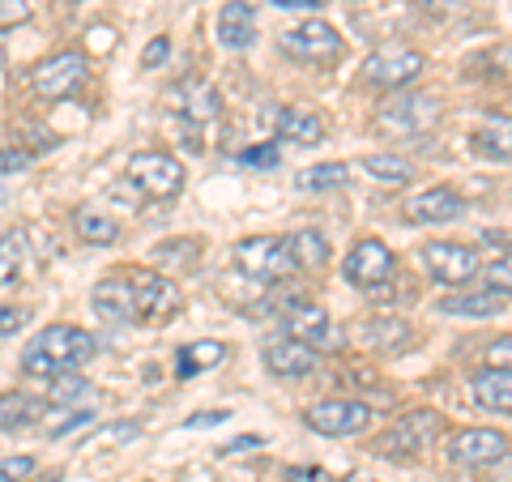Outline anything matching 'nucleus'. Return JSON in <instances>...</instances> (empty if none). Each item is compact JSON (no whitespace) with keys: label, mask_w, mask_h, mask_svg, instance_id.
Returning a JSON list of instances; mask_svg holds the SVG:
<instances>
[{"label":"nucleus","mask_w":512,"mask_h":482,"mask_svg":"<svg viewBox=\"0 0 512 482\" xmlns=\"http://www.w3.org/2000/svg\"><path fill=\"white\" fill-rule=\"evenodd\" d=\"M423 265L431 269V278H440L448 286H461V282H470L474 273H478V252L470 244H427L423 248Z\"/></svg>","instance_id":"13"},{"label":"nucleus","mask_w":512,"mask_h":482,"mask_svg":"<svg viewBox=\"0 0 512 482\" xmlns=\"http://www.w3.org/2000/svg\"><path fill=\"white\" fill-rule=\"evenodd\" d=\"M5 197H9V192H5V184H0V205H5Z\"/></svg>","instance_id":"50"},{"label":"nucleus","mask_w":512,"mask_h":482,"mask_svg":"<svg viewBox=\"0 0 512 482\" xmlns=\"http://www.w3.org/2000/svg\"><path fill=\"white\" fill-rule=\"evenodd\" d=\"M26 18H30L26 0H0V26H13V22H26Z\"/></svg>","instance_id":"37"},{"label":"nucleus","mask_w":512,"mask_h":482,"mask_svg":"<svg viewBox=\"0 0 512 482\" xmlns=\"http://www.w3.org/2000/svg\"><path fill=\"white\" fill-rule=\"evenodd\" d=\"M235 265L248 273V278H261V282H282L299 269L291 244L274 235H252V239H239L235 244Z\"/></svg>","instance_id":"3"},{"label":"nucleus","mask_w":512,"mask_h":482,"mask_svg":"<svg viewBox=\"0 0 512 482\" xmlns=\"http://www.w3.org/2000/svg\"><path fill=\"white\" fill-rule=\"evenodd\" d=\"M461 0H423V9H436V13H448V9H457Z\"/></svg>","instance_id":"47"},{"label":"nucleus","mask_w":512,"mask_h":482,"mask_svg":"<svg viewBox=\"0 0 512 482\" xmlns=\"http://www.w3.org/2000/svg\"><path fill=\"white\" fill-rule=\"evenodd\" d=\"M474 146L483 150L487 158H512V120L508 116H487L483 124H478L474 133Z\"/></svg>","instance_id":"22"},{"label":"nucleus","mask_w":512,"mask_h":482,"mask_svg":"<svg viewBox=\"0 0 512 482\" xmlns=\"http://www.w3.org/2000/svg\"><path fill=\"white\" fill-rule=\"evenodd\" d=\"M436 120H440L436 99H427V94H406V99H393L389 107H384L376 124L384 128V133H397V137H419Z\"/></svg>","instance_id":"11"},{"label":"nucleus","mask_w":512,"mask_h":482,"mask_svg":"<svg viewBox=\"0 0 512 482\" xmlns=\"http://www.w3.org/2000/svg\"><path fill=\"white\" fill-rule=\"evenodd\" d=\"M487 367H512V333L495 337V342L487 346Z\"/></svg>","instance_id":"35"},{"label":"nucleus","mask_w":512,"mask_h":482,"mask_svg":"<svg viewBox=\"0 0 512 482\" xmlns=\"http://www.w3.org/2000/svg\"><path fill=\"white\" fill-rule=\"evenodd\" d=\"M128 286H133L137 320H171L184 303L180 286H175L171 278H163V273H154V269H133L128 273Z\"/></svg>","instance_id":"6"},{"label":"nucleus","mask_w":512,"mask_h":482,"mask_svg":"<svg viewBox=\"0 0 512 482\" xmlns=\"http://www.w3.org/2000/svg\"><path fill=\"white\" fill-rule=\"evenodd\" d=\"M0 482H13V478H9V474H5V465H0Z\"/></svg>","instance_id":"49"},{"label":"nucleus","mask_w":512,"mask_h":482,"mask_svg":"<svg viewBox=\"0 0 512 482\" xmlns=\"http://www.w3.org/2000/svg\"><path fill=\"white\" fill-rule=\"evenodd\" d=\"M282 52L295 60H308V64H325L342 56V35L329 22H303L282 35Z\"/></svg>","instance_id":"9"},{"label":"nucleus","mask_w":512,"mask_h":482,"mask_svg":"<svg viewBox=\"0 0 512 482\" xmlns=\"http://www.w3.org/2000/svg\"><path fill=\"white\" fill-rule=\"evenodd\" d=\"M491 482H512V448L491 465Z\"/></svg>","instance_id":"44"},{"label":"nucleus","mask_w":512,"mask_h":482,"mask_svg":"<svg viewBox=\"0 0 512 482\" xmlns=\"http://www.w3.org/2000/svg\"><path fill=\"white\" fill-rule=\"evenodd\" d=\"M218 39H222V47H231V52H239V47H248L256 39V9L248 0H227V5H222Z\"/></svg>","instance_id":"18"},{"label":"nucleus","mask_w":512,"mask_h":482,"mask_svg":"<svg viewBox=\"0 0 512 482\" xmlns=\"http://www.w3.org/2000/svg\"><path fill=\"white\" fill-rule=\"evenodd\" d=\"M504 299H508V295H500V291H461V295L440 299V312H444V316L483 320V316H500V312H504Z\"/></svg>","instance_id":"21"},{"label":"nucleus","mask_w":512,"mask_h":482,"mask_svg":"<svg viewBox=\"0 0 512 482\" xmlns=\"http://www.w3.org/2000/svg\"><path fill=\"white\" fill-rule=\"evenodd\" d=\"M363 171L372 175L376 184H410V175H414V167H410V158H402V154H367L363 158Z\"/></svg>","instance_id":"25"},{"label":"nucleus","mask_w":512,"mask_h":482,"mask_svg":"<svg viewBox=\"0 0 512 482\" xmlns=\"http://www.w3.org/2000/svg\"><path fill=\"white\" fill-rule=\"evenodd\" d=\"M171 56V43L167 39H154L146 52H141V69H158V64H163Z\"/></svg>","instance_id":"38"},{"label":"nucleus","mask_w":512,"mask_h":482,"mask_svg":"<svg viewBox=\"0 0 512 482\" xmlns=\"http://www.w3.org/2000/svg\"><path fill=\"white\" fill-rule=\"evenodd\" d=\"M508 453V436L495 427H470V431H457L448 440V461L453 465H466V470H478V465H495Z\"/></svg>","instance_id":"10"},{"label":"nucleus","mask_w":512,"mask_h":482,"mask_svg":"<svg viewBox=\"0 0 512 482\" xmlns=\"http://www.w3.org/2000/svg\"><path fill=\"white\" fill-rule=\"evenodd\" d=\"M82 82H86V56L82 52H60L35 69V90L43 99H69Z\"/></svg>","instance_id":"12"},{"label":"nucleus","mask_w":512,"mask_h":482,"mask_svg":"<svg viewBox=\"0 0 512 482\" xmlns=\"http://www.w3.org/2000/svg\"><path fill=\"white\" fill-rule=\"evenodd\" d=\"M487 291L512 295V252H504L500 261H491V265H487Z\"/></svg>","instance_id":"33"},{"label":"nucleus","mask_w":512,"mask_h":482,"mask_svg":"<svg viewBox=\"0 0 512 482\" xmlns=\"http://www.w3.org/2000/svg\"><path fill=\"white\" fill-rule=\"evenodd\" d=\"M440 431H444V419L436 410H410L380 436L376 453H384V457H419L440 440Z\"/></svg>","instance_id":"4"},{"label":"nucleus","mask_w":512,"mask_h":482,"mask_svg":"<svg viewBox=\"0 0 512 482\" xmlns=\"http://www.w3.org/2000/svg\"><path fill=\"white\" fill-rule=\"evenodd\" d=\"M393 269H397V261H393L389 244H380V239H359V244L346 252V265H342L346 282L363 286V291H380V286L393 278Z\"/></svg>","instance_id":"8"},{"label":"nucleus","mask_w":512,"mask_h":482,"mask_svg":"<svg viewBox=\"0 0 512 482\" xmlns=\"http://www.w3.org/2000/svg\"><path fill=\"white\" fill-rule=\"evenodd\" d=\"M474 401L491 414H512V367H483L474 376Z\"/></svg>","instance_id":"19"},{"label":"nucleus","mask_w":512,"mask_h":482,"mask_svg":"<svg viewBox=\"0 0 512 482\" xmlns=\"http://www.w3.org/2000/svg\"><path fill=\"white\" fill-rule=\"evenodd\" d=\"M73 227H77V235L86 239V244H116V235H120V222L111 218V214H103V210H77L73 214Z\"/></svg>","instance_id":"24"},{"label":"nucleus","mask_w":512,"mask_h":482,"mask_svg":"<svg viewBox=\"0 0 512 482\" xmlns=\"http://www.w3.org/2000/svg\"><path fill=\"white\" fill-rule=\"evenodd\" d=\"M286 244H291V256H295L299 269H325L329 244H325V235L320 231H299V235L286 239Z\"/></svg>","instance_id":"28"},{"label":"nucleus","mask_w":512,"mask_h":482,"mask_svg":"<svg viewBox=\"0 0 512 482\" xmlns=\"http://www.w3.org/2000/svg\"><path fill=\"white\" fill-rule=\"evenodd\" d=\"M128 184H133L141 197H150V201H167L175 197V192L184 188V167H180V158H171L163 150H141L128 158Z\"/></svg>","instance_id":"2"},{"label":"nucleus","mask_w":512,"mask_h":482,"mask_svg":"<svg viewBox=\"0 0 512 482\" xmlns=\"http://www.w3.org/2000/svg\"><path fill=\"white\" fill-rule=\"evenodd\" d=\"M282 325L286 333L295 337V342L303 346H329V337H333V320L325 308H316V303H286V312H282Z\"/></svg>","instance_id":"14"},{"label":"nucleus","mask_w":512,"mask_h":482,"mask_svg":"<svg viewBox=\"0 0 512 482\" xmlns=\"http://www.w3.org/2000/svg\"><path fill=\"white\" fill-rule=\"evenodd\" d=\"M90 423H94V414H90V410H73L69 419L52 427V436H69V431H77V427H90Z\"/></svg>","instance_id":"40"},{"label":"nucleus","mask_w":512,"mask_h":482,"mask_svg":"<svg viewBox=\"0 0 512 482\" xmlns=\"http://www.w3.org/2000/svg\"><path fill=\"white\" fill-rule=\"evenodd\" d=\"M222 359H227V346H222V342H192V346L180 350L175 372H180V376H197V372H205V367H218Z\"/></svg>","instance_id":"26"},{"label":"nucleus","mask_w":512,"mask_h":482,"mask_svg":"<svg viewBox=\"0 0 512 482\" xmlns=\"http://www.w3.org/2000/svg\"><path fill=\"white\" fill-rule=\"evenodd\" d=\"M184 116L188 120H214L218 116V94H214V86H188Z\"/></svg>","instance_id":"31"},{"label":"nucleus","mask_w":512,"mask_h":482,"mask_svg":"<svg viewBox=\"0 0 512 482\" xmlns=\"http://www.w3.org/2000/svg\"><path fill=\"white\" fill-rule=\"evenodd\" d=\"M346 180H350L346 163H316V167L295 175V188L299 192H329V188H342Z\"/></svg>","instance_id":"27"},{"label":"nucleus","mask_w":512,"mask_h":482,"mask_svg":"<svg viewBox=\"0 0 512 482\" xmlns=\"http://www.w3.org/2000/svg\"><path fill=\"white\" fill-rule=\"evenodd\" d=\"M47 397L52 401H77V397H90V380H82V376H56L52 380V389H47Z\"/></svg>","instance_id":"32"},{"label":"nucleus","mask_w":512,"mask_h":482,"mask_svg":"<svg viewBox=\"0 0 512 482\" xmlns=\"http://www.w3.org/2000/svg\"><path fill=\"white\" fill-rule=\"evenodd\" d=\"M90 303H94V312H99V320H107V325H133L137 320V303H133V286H128V278L94 282Z\"/></svg>","instance_id":"15"},{"label":"nucleus","mask_w":512,"mask_h":482,"mask_svg":"<svg viewBox=\"0 0 512 482\" xmlns=\"http://www.w3.org/2000/svg\"><path fill=\"white\" fill-rule=\"evenodd\" d=\"M423 64V52H414V47H380L363 60V82L380 90H402L423 73Z\"/></svg>","instance_id":"5"},{"label":"nucleus","mask_w":512,"mask_h":482,"mask_svg":"<svg viewBox=\"0 0 512 482\" xmlns=\"http://www.w3.org/2000/svg\"><path fill=\"white\" fill-rule=\"evenodd\" d=\"M252 448H265V436H239L222 448V457H239V453H252Z\"/></svg>","instance_id":"43"},{"label":"nucleus","mask_w":512,"mask_h":482,"mask_svg":"<svg viewBox=\"0 0 512 482\" xmlns=\"http://www.w3.org/2000/svg\"><path fill=\"white\" fill-rule=\"evenodd\" d=\"M269 5H278V9H316L320 0H269Z\"/></svg>","instance_id":"46"},{"label":"nucleus","mask_w":512,"mask_h":482,"mask_svg":"<svg viewBox=\"0 0 512 482\" xmlns=\"http://www.w3.org/2000/svg\"><path fill=\"white\" fill-rule=\"evenodd\" d=\"M227 419H231L227 410H205V414H192L184 427H188V431H201V427H218V423H227Z\"/></svg>","instance_id":"41"},{"label":"nucleus","mask_w":512,"mask_h":482,"mask_svg":"<svg viewBox=\"0 0 512 482\" xmlns=\"http://www.w3.org/2000/svg\"><path fill=\"white\" fill-rule=\"evenodd\" d=\"M508 252H512V244H508Z\"/></svg>","instance_id":"51"},{"label":"nucleus","mask_w":512,"mask_h":482,"mask_svg":"<svg viewBox=\"0 0 512 482\" xmlns=\"http://www.w3.org/2000/svg\"><path fill=\"white\" fill-rule=\"evenodd\" d=\"M286 478H291V482H329V474H325V470H291Z\"/></svg>","instance_id":"45"},{"label":"nucleus","mask_w":512,"mask_h":482,"mask_svg":"<svg viewBox=\"0 0 512 482\" xmlns=\"http://www.w3.org/2000/svg\"><path fill=\"white\" fill-rule=\"evenodd\" d=\"M265 367L274 376H282V380H299V376H308L316 367V350L295 342V337H282V342L265 346Z\"/></svg>","instance_id":"17"},{"label":"nucleus","mask_w":512,"mask_h":482,"mask_svg":"<svg viewBox=\"0 0 512 482\" xmlns=\"http://www.w3.org/2000/svg\"><path fill=\"white\" fill-rule=\"evenodd\" d=\"M303 423H308L316 436H359V431L372 423V410L363 401H316V406L303 410Z\"/></svg>","instance_id":"7"},{"label":"nucleus","mask_w":512,"mask_h":482,"mask_svg":"<svg viewBox=\"0 0 512 482\" xmlns=\"http://www.w3.org/2000/svg\"><path fill=\"white\" fill-rule=\"evenodd\" d=\"M500 60H504V64H508V73H512V43H508V47H504V56H500Z\"/></svg>","instance_id":"48"},{"label":"nucleus","mask_w":512,"mask_h":482,"mask_svg":"<svg viewBox=\"0 0 512 482\" xmlns=\"http://www.w3.org/2000/svg\"><path fill=\"white\" fill-rule=\"evenodd\" d=\"M274 128L282 141H295V146H316V141L325 137V120H320L312 107H278Z\"/></svg>","instance_id":"20"},{"label":"nucleus","mask_w":512,"mask_h":482,"mask_svg":"<svg viewBox=\"0 0 512 482\" xmlns=\"http://www.w3.org/2000/svg\"><path fill=\"white\" fill-rule=\"evenodd\" d=\"M22 325H26V312H22V308H13V303H0V337L18 333Z\"/></svg>","instance_id":"36"},{"label":"nucleus","mask_w":512,"mask_h":482,"mask_svg":"<svg viewBox=\"0 0 512 482\" xmlns=\"http://www.w3.org/2000/svg\"><path fill=\"white\" fill-rule=\"evenodd\" d=\"M94 359V337L77 325H47L43 333H35L22 350V372L39 376V380H56L77 372L82 363Z\"/></svg>","instance_id":"1"},{"label":"nucleus","mask_w":512,"mask_h":482,"mask_svg":"<svg viewBox=\"0 0 512 482\" xmlns=\"http://www.w3.org/2000/svg\"><path fill=\"white\" fill-rule=\"evenodd\" d=\"M0 465H5V474H9L13 482L26 478V474H35V457H5Z\"/></svg>","instance_id":"42"},{"label":"nucleus","mask_w":512,"mask_h":482,"mask_svg":"<svg viewBox=\"0 0 512 482\" xmlns=\"http://www.w3.org/2000/svg\"><path fill=\"white\" fill-rule=\"evenodd\" d=\"M18 273H22V235L9 231L0 235V286L18 282Z\"/></svg>","instance_id":"30"},{"label":"nucleus","mask_w":512,"mask_h":482,"mask_svg":"<svg viewBox=\"0 0 512 482\" xmlns=\"http://www.w3.org/2000/svg\"><path fill=\"white\" fill-rule=\"evenodd\" d=\"M359 337L367 346H380V350H397L410 337V325L406 320H397V316H380V320H372V325H363L359 329Z\"/></svg>","instance_id":"29"},{"label":"nucleus","mask_w":512,"mask_h":482,"mask_svg":"<svg viewBox=\"0 0 512 482\" xmlns=\"http://www.w3.org/2000/svg\"><path fill=\"white\" fill-rule=\"evenodd\" d=\"M30 167V154L22 150H0V175H18Z\"/></svg>","instance_id":"39"},{"label":"nucleus","mask_w":512,"mask_h":482,"mask_svg":"<svg viewBox=\"0 0 512 482\" xmlns=\"http://www.w3.org/2000/svg\"><path fill=\"white\" fill-rule=\"evenodd\" d=\"M278 146H252V150H244L239 154V163L244 167H278Z\"/></svg>","instance_id":"34"},{"label":"nucleus","mask_w":512,"mask_h":482,"mask_svg":"<svg viewBox=\"0 0 512 482\" xmlns=\"http://www.w3.org/2000/svg\"><path fill=\"white\" fill-rule=\"evenodd\" d=\"M39 414H43V401L26 397V393H0V431L30 427Z\"/></svg>","instance_id":"23"},{"label":"nucleus","mask_w":512,"mask_h":482,"mask_svg":"<svg viewBox=\"0 0 512 482\" xmlns=\"http://www.w3.org/2000/svg\"><path fill=\"white\" fill-rule=\"evenodd\" d=\"M461 197L453 188H444V184H436V188H427V192H419V197H410V205H406V218L410 222H427V227H440V222H453V218H461Z\"/></svg>","instance_id":"16"}]
</instances>
